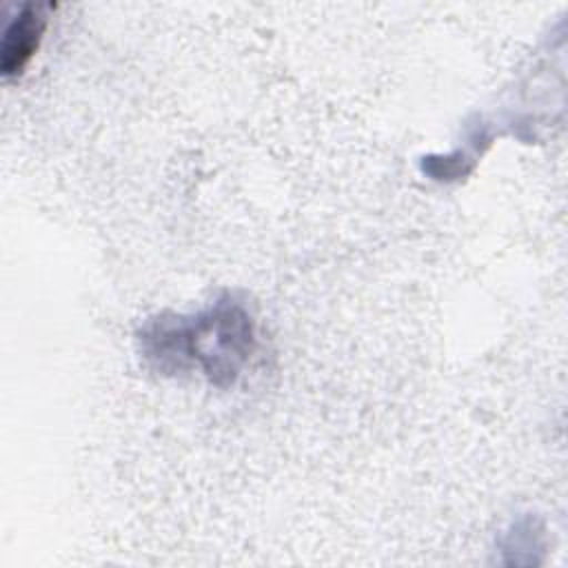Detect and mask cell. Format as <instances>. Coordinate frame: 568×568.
I'll return each instance as SVG.
<instances>
[{"label": "cell", "mask_w": 568, "mask_h": 568, "mask_svg": "<svg viewBox=\"0 0 568 568\" xmlns=\"http://www.w3.org/2000/svg\"><path fill=\"white\" fill-rule=\"evenodd\" d=\"M44 31V18L38 13L36 7H24L18 18L4 31L2 42V75H20L27 67L29 58L38 49L40 36Z\"/></svg>", "instance_id": "obj_1"}]
</instances>
